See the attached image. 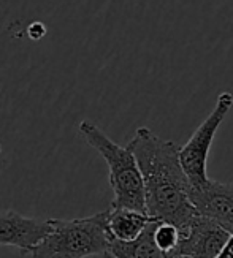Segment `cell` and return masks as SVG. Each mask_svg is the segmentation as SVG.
Here are the masks:
<instances>
[{
	"instance_id": "8",
	"label": "cell",
	"mask_w": 233,
	"mask_h": 258,
	"mask_svg": "<svg viewBox=\"0 0 233 258\" xmlns=\"http://www.w3.org/2000/svg\"><path fill=\"white\" fill-rule=\"evenodd\" d=\"M148 212L127 209V208H111L108 209V231L114 241H133L144 231L152 222Z\"/></svg>"
},
{
	"instance_id": "3",
	"label": "cell",
	"mask_w": 233,
	"mask_h": 258,
	"mask_svg": "<svg viewBox=\"0 0 233 258\" xmlns=\"http://www.w3.org/2000/svg\"><path fill=\"white\" fill-rule=\"evenodd\" d=\"M78 130L83 140L102 155L108 165L109 185L114 195L111 208H127L146 212L144 182L133 152L127 146L124 148L114 143L91 120H83Z\"/></svg>"
},
{
	"instance_id": "12",
	"label": "cell",
	"mask_w": 233,
	"mask_h": 258,
	"mask_svg": "<svg viewBox=\"0 0 233 258\" xmlns=\"http://www.w3.org/2000/svg\"><path fill=\"white\" fill-rule=\"evenodd\" d=\"M103 256H105V258H116V256H113V255H111V253H108V252H106V253H105Z\"/></svg>"
},
{
	"instance_id": "10",
	"label": "cell",
	"mask_w": 233,
	"mask_h": 258,
	"mask_svg": "<svg viewBox=\"0 0 233 258\" xmlns=\"http://www.w3.org/2000/svg\"><path fill=\"white\" fill-rule=\"evenodd\" d=\"M154 241L157 247L165 253H173L181 241V230L174 223L170 222H159L154 230Z\"/></svg>"
},
{
	"instance_id": "2",
	"label": "cell",
	"mask_w": 233,
	"mask_h": 258,
	"mask_svg": "<svg viewBox=\"0 0 233 258\" xmlns=\"http://www.w3.org/2000/svg\"><path fill=\"white\" fill-rule=\"evenodd\" d=\"M111 244L108 211L81 219H51V231L35 249L32 258H87L105 255Z\"/></svg>"
},
{
	"instance_id": "6",
	"label": "cell",
	"mask_w": 233,
	"mask_h": 258,
	"mask_svg": "<svg viewBox=\"0 0 233 258\" xmlns=\"http://www.w3.org/2000/svg\"><path fill=\"white\" fill-rule=\"evenodd\" d=\"M51 231V219L26 217L13 209L0 211V247H15L30 255L35 245Z\"/></svg>"
},
{
	"instance_id": "4",
	"label": "cell",
	"mask_w": 233,
	"mask_h": 258,
	"mask_svg": "<svg viewBox=\"0 0 233 258\" xmlns=\"http://www.w3.org/2000/svg\"><path fill=\"white\" fill-rule=\"evenodd\" d=\"M231 106L233 95L230 92H222L217 97L214 109L198 125V128L189 138V141L183 148H180V160L192 187H200L209 181L206 174L208 155L211 151V146H213L216 132L219 130L222 122H224Z\"/></svg>"
},
{
	"instance_id": "1",
	"label": "cell",
	"mask_w": 233,
	"mask_h": 258,
	"mask_svg": "<svg viewBox=\"0 0 233 258\" xmlns=\"http://www.w3.org/2000/svg\"><path fill=\"white\" fill-rule=\"evenodd\" d=\"M127 148L138 162L144 182L146 212L160 222H170L181 230L197 216L191 201V182L180 160V148L140 127Z\"/></svg>"
},
{
	"instance_id": "13",
	"label": "cell",
	"mask_w": 233,
	"mask_h": 258,
	"mask_svg": "<svg viewBox=\"0 0 233 258\" xmlns=\"http://www.w3.org/2000/svg\"><path fill=\"white\" fill-rule=\"evenodd\" d=\"M171 258H189V256H183V255H173Z\"/></svg>"
},
{
	"instance_id": "9",
	"label": "cell",
	"mask_w": 233,
	"mask_h": 258,
	"mask_svg": "<svg viewBox=\"0 0 233 258\" xmlns=\"http://www.w3.org/2000/svg\"><path fill=\"white\" fill-rule=\"evenodd\" d=\"M160 220L154 219L144 231L133 241H114L111 239L108 253L116 258H171L170 253H165L157 247L154 241V230Z\"/></svg>"
},
{
	"instance_id": "11",
	"label": "cell",
	"mask_w": 233,
	"mask_h": 258,
	"mask_svg": "<svg viewBox=\"0 0 233 258\" xmlns=\"http://www.w3.org/2000/svg\"><path fill=\"white\" fill-rule=\"evenodd\" d=\"M216 258H233V233L230 234V238L227 239L224 249L220 250V253Z\"/></svg>"
},
{
	"instance_id": "7",
	"label": "cell",
	"mask_w": 233,
	"mask_h": 258,
	"mask_svg": "<svg viewBox=\"0 0 233 258\" xmlns=\"http://www.w3.org/2000/svg\"><path fill=\"white\" fill-rule=\"evenodd\" d=\"M191 201L197 214L216 222L230 234L233 233V182L209 181L191 187Z\"/></svg>"
},
{
	"instance_id": "5",
	"label": "cell",
	"mask_w": 233,
	"mask_h": 258,
	"mask_svg": "<svg viewBox=\"0 0 233 258\" xmlns=\"http://www.w3.org/2000/svg\"><path fill=\"white\" fill-rule=\"evenodd\" d=\"M230 233L216 222L197 214L189 227L181 233V241L173 255L189 258H216L224 249Z\"/></svg>"
},
{
	"instance_id": "14",
	"label": "cell",
	"mask_w": 233,
	"mask_h": 258,
	"mask_svg": "<svg viewBox=\"0 0 233 258\" xmlns=\"http://www.w3.org/2000/svg\"><path fill=\"white\" fill-rule=\"evenodd\" d=\"M0 152H2V146H0Z\"/></svg>"
}]
</instances>
